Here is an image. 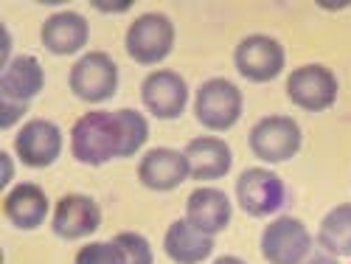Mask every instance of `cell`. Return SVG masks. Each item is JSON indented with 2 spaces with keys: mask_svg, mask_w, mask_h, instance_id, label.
Instances as JSON below:
<instances>
[{
  "mask_svg": "<svg viewBox=\"0 0 351 264\" xmlns=\"http://www.w3.org/2000/svg\"><path fill=\"white\" fill-rule=\"evenodd\" d=\"M124 135L119 115L107 110H90L76 119L71 130V152L84 166H104L112 158H121Z\"/></svg>",
  "mask_w": 351,
  "mask_h": 264,
  "instance_id": "cell-1",
  "label": "cell"
},
{
  "mask_svg": "<svg viewBox=\"0 0 351 264\" xmlns=\"http://www.w3.org/2000/svg\"><path fill=\"white\" fill-rule=\"evenodd\" d=\"M71 93L84 104H101L110 101L119 91V65L110 53L90 51L79 56L68 76Z\"/></svg>",
  "mask_w": 351,
  "mask_h": 264,
  "instance_id": "cell-2",
  "label": "cell"
},
{
  "mask_svg": "<svg viewBox=\"0 0 351 264\" xmlns=\"http://www.w3.org/2000/svg\"><path fill=\"white\" fill-rule=\"evenodd\" d=\"M247 143H250V152L258 160L287 163L301 152L304 135H301L298 121H292L289 115H265L261 121L253 124Z\"/></svg>",
  "mask_w": 351,
  "mask_h": 264,
  "instance_id": "cell-3",
  "label": "cell"
},
{
  "mask_svg": "<svg viewBox=\"0 0 351 264\" xmlns=\"http://www.w3.org/2000/svg\"><path fill=\"white\" fill-rule=\"evenodd\" d=\"M242 91L228 79H208L199 84L197 99H194V115L206 130H230L242 119Z\"/></svg>",
  "mask_w": 351,
  "mask_h": 264,
  "instance_id": "cell-4",
  "label": "cell"
},
{
  "mask_svg": "<svg viewBox=\"0 0 351 264\" xmlns=\"http://www.w3.org/2000/svg\"><path fill=\"white\" fill-rule=\"evenodd\" d=\"M124 45L138 65H158L174 48V23L160 12L141 14L127 28Z\"/></svg>",
  "mask_w": 351,
  "mask_h": 264,
  "instance_id": "cell-5",
  "label": "cell"
},
{
  "mask_svg": "<svg viewBox=\"0 0 351 264\" xmlns=\"http://www.w3.org/2000/svg\"><path fill=\"white\" fill-rule=\"evenodd\" d=\"M340 93V84L337 76L326 68V65H301L289 73L287 79V96L289 101L309 110V112H324L337 101Z\"/></svg>",
  "mask_w": 351,
  "mask_h": 264,
  "instance_id": "cell-6",
  "label": "cell"
},
{
  "mask_svg": "<svg viewBox=\"0 0 351 264\" xmlns=\"http://www.w3.org/2000/svg\"><path fill=\"white\" fill-rule=\"evenodd\" d=\"M233 62H237L239 76H245L247 82H256V84H265V82H273L284 71L287 53L276 37L250 34L233 51Z\"/></svg>",
  "mask_w": 351,
  "mask_h": 264,
  "instance_id": "cell-7",
  "label": "cell"
},
{
  "mask_svg": "<svg viewBox=\"0 0 351 264\" xmlns=\"http://www.w3.org/2000/svg\"><path fill=\"white\" fill-rule=\"evenodd\" d=\"M237 200L242 205V211L261 219L273 217L281 211V205L287 200V186L270 169H245L237 180Z\"/></svg>",
  "mask_w": 351,
  "mask_h": 264,
  "instance_id": "cell-8",
  "label": "cell"
},
{
  "mask_svg": "<svg viewBox=\"0 0 351 264\" xmlns=\"http://www.w3.org/2000/svg\"><path fill=\"white\" fill-rule=\"evenodd\" d=\"M312 250V233L295 217H278L261 230V256L270 264H301Z\"/></svg>",
  "mask_w": 351,
  "mask_h": 264,
  "instance_id": "cell-9",
  "label": "cell"
},
{
  "mask_svg": "<svg viewBox=\"0 0 351 264\" xmlns=\"http://www.w3.org/2000/svg\"><path fill=\"white\" fill-rule=\"evenodd\" d=\"M141 101L160 121H174L186 112L189 84L178 71H152L141 84Z\"/></svg>",
  "mask_w": 351,
  "mask_h": 264,
  "instance_id": "cell-10",
  "label": "cell"
},
{
  "mask_svg": "<svg viewBox=\"0 0 351 264\" xmlns=\"http://www.w3.org/2000/svg\"><path fill=\"white\" fill-rule=\"evenodd\" d=\"M14 152L28 169H48L62 155V132L53 121L32 119L14 135Z\"/></svg>",
  "mask_w": 351,
  "mask_h": 264,
  "instance_id": "cell-11",
  "label": "cell"
},
{
  "mask_svg": "<svg viewBox=\"0 0 351 264\" xmlns=\"http://www.w3.org/2000/svg\"><path fill=\"white\" fill-rule=\"evenodd\" d=\"M51 228L60 239L76 242L84 237H93V233L101 228V208L93 197L84 194H68L56 202L53 208V219Z\"/></svg>",
  "mask_w": 351,
  "mask_h": 264,
  "instance_id": "cell-12",
  "label": "cell"
},
{
  "mask_svg": "<svg viewBox=\"0 0 351 264\" xmlns=\"http://www.w3.org/2000/svg\"><path fill=\"white\" fill-rule=\"evenodd\" d=\"M191 178V169L183 152L178 149H152L138 163V180L149 191H174Z\"/></svg>",
  "mask_w": 351,
  "mask_h": 264,
  "instance_id": "cell-13",
  "label": "cell"
},
{
  "mask_svg": "<svg viewBox=\"0 0 351 264\" xmlns=\"http://www.w3.org/2000/svg\"><path fill=\"white\" fill-rule=\"evenodd\" d=\"M189 169H191V178L194 180H219L230 171L233 166V152L230 146L219 138V135H199L191 138L189 146L183 149Z\"/></svg>",
  "mask_w": 351,
  "mask_h": 264,
  "instance_id": "cell-14",
  "label": "cell"
},
{
  "mask_svg": "<svg viewBox=\"0 0 351 264\" xmlns=\"http://www.w3.org/2000/svg\"><path fill=\"white\" fill-rule=\"evenodd\" d=\"M230 217H233V205L228 200L225 191L219 189H194L189 194V202H186V219L199 228L202 233H208V237H217L222 233L228 225H230Z\"/></svg>",
  "mask_w": 351,
  "mask_h": 264,
  "instance_id": "cell-15",
  "label": "cell"
},
{
  "mask_svg": "<svg viewBox=\"0 0 351 264\" xmlns=\"http://www.w3.org/2000/svg\"><path fill=\"white\" fill-rule=\"evenodd\" d=\"M90 37V25L87 17H82L79 12H56L43 23L40 40L45 45V51L56 53V56H71L76 51H82Z\"/></svg>",
  "mask_w": 351,
  "mask_h": 264,
  "instance_id": "cell-16",
  "label": "cell"
},
{
  "mask_svg": "<svg viewBox=\"0 0 351 264\" xmlns=\"http://www.w3.org/2000/svg\"><path fill=\"white\" fill-rule=\"evenodd\" d=\"M45 87V71L37 56H14L0 73V99L28 104Z\"/></svg>",
  "mask_w": 351,
  "mask_h": 264,
  "instance_id": "cell-17",
  "label": "cell"
},
{
  "mask_svg": "<svg viewBox=\"0 0 351 264\" xmlns=\"http://www.w3.org/2000/svg\"><path fill=\"white\" fill-rule=\"evenodd\" d=\"M163 250L174 264H202L214 253V237L194 228L189 219H178L166 228Z\"/></svg>",
  "mask_w": 351,
  "mask_h": 264,
  "instance_id": "cell-18",
  "label": "cell"
},
{
  "mask_svg": "<svg viewBox=\"0 0 351 264\" xmlns=\"http://www.w3.org/2000/svg\"><path fill=\"white\" fill-rule=\"evenodd\" d=\"M3 214L20 230H37L48 219V197L37 183H20L6 191Z\"/></svg>",
  "mask_w": 351,
  "mask_h": 264,
  "instance_id": "cell-19",
  "label": "cell"
},
{
  "mask_svg": "<svg viewBox=\"0 0 351 264\" xmlns=\"http://www.w3.org/2000/svg\"><path fill=\"white\" fill-rule=\"evenodd\" d=\"M317 248L332 256H351V202H340L320 219Z\"/></svg>",
  "mask_w": 351,
  "mask_h": 264,
  "instance_id": "cell-20",
  "label": "cell"
},
{
  "mask_svg": "<svg viewBox=\"0 0 351 264\" xmlns=\"http://www.w3.org/2000/svg\"><path fill=\"white\" fill-rule=\"evenodd\" d=\"M119 115V124H121V135H124V149L121 158H132L141 146L149 141V124L138 110H115Z\"/></svg>",
  "mask_w": 351,
  "mask_h": 264,
  "instance_id": "cell-21",
  "label": "cell"
},
{
  "mask_svg": "<svg viewBox=\"0 0 351 264\" xmlns=\"http://www.w3.org/2000/svg\"><path fill=\"white\" fill-rule=\"evenodd\" d=\"M73 264H127V256H124L121 245L115 239H110V242H90V245L79 248Z\"/></svg>",
  "mask_w": 351,
  "mask_h": 264,
  "instance_id": "cell-22",
  "label": "cell"
},
{
  "mask_svg": "<svg viewBox=\"0 0 351 264\" xmlns=\"http://www.w3.org/2000/svg\"><path fill=\"white\" fill-rule=\"evenodd\" d=\"M115 242L121 245L124 256H127V264H155V256H152V245L146 242V237L135 230H121Z\"/></svg>",
  "mask_w": 351,
  "mask_h": 264,
  "instance_id": "cell-23",
  "label": "cell"
},
{
  "mask_svg": "<svg viewBox=\"0 0 351 264\" xmlns=\"http://www.w3.org/2000/svg\"><path fill=\"white\" fill-rule=\"evenodd\" d=\"M0 110H3V119H0V127L3 130H9V127H14L23 115H25V110H28V104H20V101H9V99H0Z\"/></svg>",
  "mask_w": 351,
  "mask_h": 264,
  "instance_id": "cell-24",
  "label": "cell"
},
{
  "mask_svg": "<svg viewBox=\"0 0 351 264\" xmlns=\"http://www.w3.org/2000/svg\"><path fill=\"white\" fill-rule=\"evenodd\" d=\"M301 264H337V256L326 253L324 248H312V250H309V256H306Z\"/></svg>",
  "mask_w": 351,
  "mask_h": 264,
  "instance_id": "cell-25",
  "label": "cell"
},
{
  "mask_svg": "<svg viewBox=\"0 0 351 264\" xmlns=\"http://www.w3.org/2000/svg\"><path fill=\"white\" fill-rule=\"evenodd\" d=\"M132 3H93V9H99V12H110V14H115V12H127Z\"/></svg>",
  "mask_w": 351,
  "mask_h": 264,
  "instance_id": "cell-26",
  "label": "cell"
},
{
  "mask_svg": "<svg viewBox=\"0 0 351 264\" xmlns=\"http://www.w3.org/2000/svg\"><path fill=\"white\" fill-rule=\"evenodd\" d=\"M3 166H6V171H3V186H9L12 178H14V163H12L9 155H3Z\"/></svg>",
  "mask_w": 351,
  "mask_h": 264,
  "instance_id": "cell-27",
  "label": "cell"
},
{
  "mask_svg": "<svg viewBox=\"0 0 351 264\" xmlns=\"http://www.w3.org/2000/svg\"><path fill=\"white\" fill-rule=\"evenodd\" d=\"M214 264H245V261H242L239 256H219Z\"/></svg>",
  "mask_w": 351,
  "mask_h": 264,
  "instance_id": "cell-28",
  "label": "cell"
},
{
  "mask_svg": "<svg viewBox=\"0 0 351 264\" xmlns=\"http://www.w3.org/2000/svg\"><path fill=\"white\" fill-rule=\"evenodd\" d=\"M320 6H324V9H346L348 3H320Z\"/></svg>",
  "mask_w": 351,
  "mask_h": 264,
  "instance_id": "cell-29",
  "label": "cell"
}]
</instances>
